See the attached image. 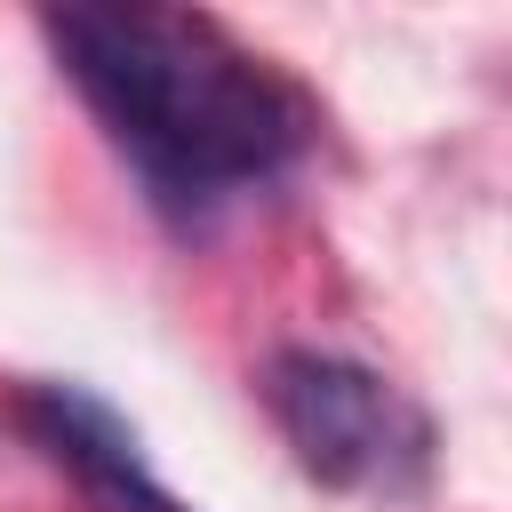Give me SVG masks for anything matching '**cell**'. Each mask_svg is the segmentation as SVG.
<instances>
[{"label": "cell", "mask_w": 512, "mask_h": 512, "mask_svg": "<svg viewBox=\"0 0 512 512\" xmlns=\"http://www.w3.org/2000/svg\"><path fill=\"white\" fill-rule=\"evenodd\" d=\"M40 32L168 216H208L216 200L272 184L312 136L304 104L208 16L72 0L48 8Z\"/></svg>", "instance_id": "6da1fadb"}, {"label": "cell", "mask_w": 512, "mask_h": 512, "mask_svg": "<svg viewBox=\"0 0 512 512\" xmlns=\"http://www.w3.org/2000/svg\"><path fill=\"white\" fill-rule=\"evenodd\" d=\"M264 400L296 464L328 488H408L432 456V424L360 360L320 344H280L264 360Z\"/></svg>", "instance_id": "7a4b0ae2"}, {"label": "cell", "mask_w": 512, "mask_h": 512, "mask_svg": "<svg viewBox=\"0 0 512 512\" xmlns=\"http://www.w3.org/2000/svg\"><path fill=\"white\" fill-rule=\"evenodd\" d=\"M24 424L40 432V448L88 488L96 512H184L136 456V432L88 392V384H32L24 392Z\"/></svg>", "instance_id": "3957f363"}]
</instances>
